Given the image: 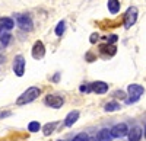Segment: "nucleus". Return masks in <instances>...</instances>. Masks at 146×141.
<instances>
[{"label": "nucleus", "instance_id": "nucleus-1", "mask_svg": "<svg viewBox=\"0 0 146 141\" xmlns=\"http://www.w3.org/2000/svg\"><path fill=\"white\" fill-rule=\"evenodd\" d=\"M40 95H41V89H40V87H29L27 92H23L22 95L18 98L16 103H18V105H25V103H29V102L35 100Z\"/></svg>", "mask_w": 146, "mask_h": 141}, {"label": "nucleus", "instance_id": "nucleus-2", "mask_svg": "<svg viewBox=\"0 0 146 141\" xmlns=\"http://www.w3.org/2000/svg\"><path fill=\"white\" fill-rule=\"evenodd\" d=\"M129 93H130V99H127L126 102L127 103H135V102H137L139 100V98L143 95V92H145V89L140 86V85H130L129 86Z\"/></svg>", "mask_w": 146, "mask_h": 141}, {"label": "nucleus", "instance_id": "nucleus-3", "mask_svg": "<svg viewBox=\"0 0 146 141\" xmlns=\"http://www.w3.org/2000/svg\"><path fill=\"white\" fill-rule=\"evenodd\" d=\"M136 19H137V9L135 6H131V7L127 9L126 15H124V26L126 28L133 26V25H135V22H136Z\"/></svg>", "mask_w": 146, "mask_h": 141}, {"label": "nucleus", "instance_id": "nucleus-4", "mask_svg": "<svg viewBox=\"0 0 146 141\" xmlns=\"http://www.w3.org/2000/svg\"><path fill=\"white\" fill-rule=\"evenodd\" d=\"M13 71L16 76H23L25 73V58L22 55H16L15 57V61H13Z\"/></svg>", "mask_w": 146, "mask_h": 141}, {"label": "nucleus", "instance_id": "nucleus-5", "mask_svg": "<svg viewBox=\"0 0 146 141\" xmlns=\"http://www.w3.org/2000/svg\"><path fill=\"white\" fill-rule=\"evenodd\" d=\"M63 98L62 96H56V95H48L45 98V105H48V106L51 108H62L63 106Z\"/></svg>", "mask_w": 146, "mask_h": 141}, {"label": "nucleus", "instance_id": "nucleus-6", "mask_svg": "<svg viewBox=\"0 0 146 141\" xmlns=\"http://www.w3.org/2000/svg\"><path fill=\"white\" fill-rule=\"evenodd\" d=\"M45 54V48H44V44L41 41H36L32 47V57L35 58V60H40V58H42Z\"/></svg>", "mask_w": 146, "mask_h": 141}, {"label": "nucleus", "instance_id": "nucleus-7", "mask_svg": "<svg viewBox=\"0 0 146 141\" xmlns=\"http://www.w3.org/2000/svg\"><path fill=\"white\" fill-rule=\"evenodd\" d=\"M18 25H19L21 29H23V31H32V20H31V18L27 16V15L18 16Z\"/></svg>", "mask_w": 146, "mask_h": 141}, {"label": "nucleus", "instance_id": "nucleus-8", "mask_svg": "<svg viewBox=\"0 0 146 141\" xmlns=\"http://www.w3.org/2000/svg\"><path fill=\"white\" fill-rule=\"evenodd\" d=\"M127 132H129V130H127V125L126 124H118V125L113 127V130H111V135L115 137V138L124 137Z\"/></svg>", "mask_w": 146, "mask_h": 141}, {"label": "nucleus", "instance_id": "nucleus-9", "mask_svg": "<svg viewBox=\"0 0 146 141\" xmlns=\"http://www.w3.org/2000/svg\"><path fill=\"white\" fill-rule=\"evenodd\" d=\"M91 90L98 93V95H102V93H105L108 90V85L104 83V81H95V83L91 85Z\"/></svg>", "mask_w": 146, "mask_h": 141}, {"label": "nucleus", "instance_id": "nucleus-10", "mask_svg": "<svg viewBox=\"0 0 146 141\" xmlns=\"http://www.w3.org/2000/svg\"><path fill=\"white\" fill-rule=\"evenodd\" d=\"M140 138H142V128L133 127L129 132V141H140Z\"/></svg>", "mask_w": 146, "mask_h": 141}, {"label": "nucleus", "instance_id": "nucleus-11", "mask_svg": "<svg viewBox=\"0 0 146 141\" xmlns=\"http://www.w3.org/2000/svg\"><path fill=\"white\" fill-rule=\"evenodd\" d=\"M79 118V112L78 111H72L67 116H66V121H64V125L66 127H72L73 124H75Z\"/></svg>", "mask_w": 146, "mask_h": 141}, {"label": "nucleus", "instance_id": "nucleus-12", "mask_svg": "<svg viewBox=\"0 0 146 141\" xmlns=\"http://www.w3.org/2000/svg\"><path fill=\"white\" fill-rule=\"evenodd\" d=\"M100 51L102 52V54H105V55H114L115 52H117V48L114 45H110V44H105V45H101L100 47Z\"/></svg>", "mask_w": 146, "mask_h": 141}, {"label": "nucleus", "instance_id": "nucleus-13", "mask_svg": "<svg viewBox=\"0 0 146 141\" xmlns=\"http://www.w3.org/2000/svg\"><path fill=\"white\" fill-rule=\"evenodd\" d=\"M0 26H2V29L10 31L12 28L15 26V23H13V20H12L10 18H2L0 19Z\"/></svg>", "mask_w": 146, "mask_h": 141}, {"label": "nucleus", "instance_id": "nucleus-14", "mask_svg": "<svg viewBox=\"0 0 146 141\" xmlns=\"http://www.w3.org/2000/svg\"><path fill=\"white\" fill-rule=\"evenodd\" d=\"M98 141H111L113 135H111V131H108V130H101L98 132Z\"/></svg>", "mask_w": 146, "mask_h": 141}, {"label": "nucleus", "instance_id": "nucleus-15", "mask_svg": "<svg viewBox=\"0 0 146 141\" xmlns=\"http://www.w3.org/2000/svg\"><path fill=\"white\" fill-rule=\"evenodd\" d=\"M108 10L111 13H117L120 10V2L118 0H108Z\"/></svg>", "mask_w": 146, "mask_h": 141}, {"label": "nucleus", "instance_id": "nucleus-16", "mask_svg": "<svg viewBox=\"0 0 146 141\" xmlns=\"http://www.w3.org/2000/svg\"><path fill=\"white\" fill-rule=\"evenodd\" d=\"M118 109H120V103H117V102H108L105 105L107 112H114V111H118Z\"/></svg>", "mask_w": 146, "mask_h": 141}, {"label": "nucleus", "instance_id": "nucleus-17", "mask_svg": "<svg viewBox=\"0 0 146 141\" xmlns=\"http://www.w3.org/2000/svg\"><path fill=\"white\" fill-rule=\"evenodd\" d=\"M10 38H12L10 33H6V32H2V33H0V42H2L3 47H6V45L10 42Z\"/></svg>", "mask_w": 146, "mask_h": 141}, {"label": "nucleus", "instance_id": "nucleus-18", "mask_svg": "<svg viewBox=\"0 0 146 141\" xmlns=\"http://www.w3.org/2000/svg\"><path fill=\"white\" fill-rule=\"evenodd\" d=\"M56 125H57V122H51V124H47L45 127H44V135H50L53 131H54V128H56Z\"/></svg>", "mask_w": 146, "mask_h": 141}, {"label": "nucleus", "instance_id": "nucleus-19", "mask_svg": "<svg viewBox=\"0 0 146 141\" xmlns=\"http://www.w3.org/2000/svg\"><path fill=\"white\" fill-rule=\"evenodd\" d=\"M40 128H41V125H40V122H36V121H32V122H29V125H28V130H29L31 132L40 131Z\"/></svg>", "mask_w": 146, "mask_h": 141}, {"label": "nucleus", "instance_id": "nucleus-20", "mask_svg": "<svg viewBox=\"0 0 146 141\" xmlns=\"http://www.w3.org/2000/svg\"><path fill=\"white\" fill-rule=\"evenodd\" d=\"M64 28H66V23H64L63 20L58 22V25H57V28H56V35H57V37H62L63 32H64Z\"/></svg>", "mask_w": 146, "mask_h": 141}, {"label": "nucleus", "instance_id": "nucleus-21", "mask_svg": "<svg viewBox=\"0 0 146 141\" xmlns=\"http://www.w3.org/2000/svg\"><path fill=\"white\" fill-rule=\"evenodd\" d=\"M73 141H88V135L85 132H80V134H78L75 138H73Z\"/></svg>", "mask_w": 146, "mask_h": 141}, {"label": "nucleus", "instance_id": "nucleus-22", "mask_svg": "<svg viewBox=\"0 0 146 141\" xmlns=\"http://www.w3.org/2000/svg\"><path fill=\"white\" fill-rule=\"evenodd\" d=\"M117 39H118L117 35H110V37H107V42H108V44H111V42H117Z\"/></svg>", "mask_w": 146, "mask_h": 141}, {"label": "nucleus", "instance_id": "nucleus-23", "mask_svg": "<svg viewBox=\"0 0 146 141\" xmlns=\"http://www.w3.org/2000/svg\"><path fill=\"white\" fill-rule=\"evenodd\" d=\"M114 96H115V98H120V99H124V98H126V93L121 92V90H117V92L114 93Z\"/></svg>", "mask_w": 146, "mask_h": 141}, {"label": "nucleus", "instance_id": "nucleus-24", "mask_svg": "<svg viewBox=\"0 0 146 141\" xmlns=\"http://www.w3.org/2000/svg\"><path fill=\"white\" fill-rule=\"evenodd\" d=\"M98 38H100V37H98V33H92V35H91V42H92V44H95Z\"/></svg>", "mask_w": 146, "mask_h": 141}, {"label": "nucleus", "instance_id": "nucleus-25", "mask_svg": "<svg viewBox=\"0 0 146 141\" xmlns=\"http://www.w3.org/2000/svg\"><path fill=\"white\" fill-rule=\"evenodd\" d=\"M91 90V86H80V92H83V93H88Z\"/></svg>", "mask_w": 146, "mask_h": 141}, {"label": "nucleus", "instance_id": "nucleus-26", "mask_svg": "<svg viewBox=\"0 0 146 141\" xmlns=\"http://www.w3.org/2000/svg\"><path fill=\"white\" fill-rule=\"evenodd\" d=\"M145 137H146V127H145Z\"/></svg>", "mask_w": 146, "mask_h": 141}, {"label": "nucleus", "instance_id": "nucleus-27", "mask_svg": "<svg viewBox=\"0 0 146 141\" xmlns=\"http://www.w3.org/2000/svg\"><path fill=\"white\" fill-rule=\"evenodd\" d=\"M91 141H96V140H91Z\"/></svg>", "mask_w": 146, "mask_h": 141}]
</instances>
